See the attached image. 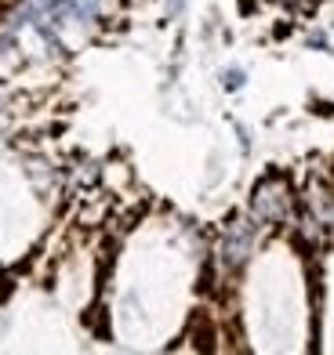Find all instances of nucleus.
Segmentation results:
<instances>
[{"instance_id":"nucleus-1","label":"nucleus","mask_w":334,"mask_h":355,"mask_svg":"<svg viewBox=\"0 0 334 355\" xmlns=\"http://www.w3.org/2000/svg\"><path fill=\"white\" fill-rule=\"evenodd\" d=\"M291 211V189L283 178H265V182L254 189V218L265 225L283 221Z\"/></svg>"},{"instance_id":"nucleus-4","label":"nucleus","mask_w":334,"mask_h":355,"mask_svg":"<svg viewBox=\"0 0 334 355\" xmlns=\"http://www.w3.org/2000/svg\"><path fill=\"white\" fill-rule=\"evenodd\" d=\"M189 0H167V15H182Z\"/></svg>"},{"instance_id":"nucleus-3","label":"nucleus","mask_w":334,"mask_h":355,"mask_svg":"<svg viewBox=\"0 0 334 355\" xmlns=\"http://www.w3.org/2000/svg\"><path fill=\"white\" fill-rule=\"evenodd\" d=\"M240 84H244V73H240V69H229V73H226V87H229V91H236Z\"/></svg>"},{"instance_id":"nucleus-2","label":"nucleus","mask_w":334,"mask_h":355,"mask_svg":"<svg viewBox=\"0 0 334 355\" xmlns=\"http://www.w3.org/2000/svg\"><path fill=\"white\" fill-rule=\"evenodd\" d=\"M254 247V225L251 221H233L226 232V243H222V257H226L229 268H240L247 261V254Z\"/></svg>"}]
</instances>
